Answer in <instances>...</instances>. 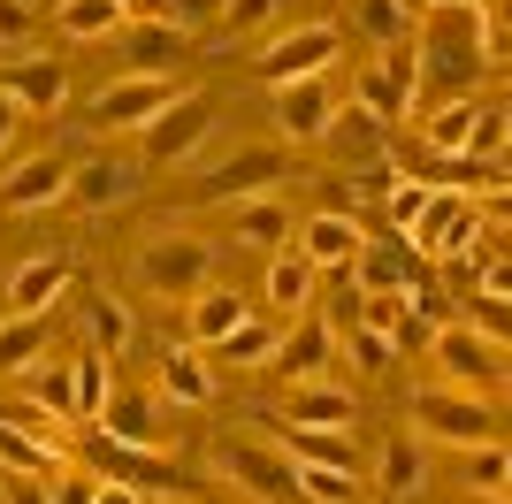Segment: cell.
Returning a JSON list of instances; mask_svg holds the SVG:
<instances>
[{
    "label": "cell",
    "instance_id": "1",
    "mask_svg": "<svg viewBox=\"0 0 512 504\" xmlns=\"http://www.w3.org/2000/svg\"><path fill=\"white\" fill-rule=\"evenodd\" d=\"M413 39H421V54H413V77L444 84L451 100H482L474 84H482V39H474V8H428V16H413Z\"/></svg>",
    "mask_w": 512,
    "mask_h": 504
},
{
    "label": "cell",
    "instance_id": "2",
    "mask_svg": "<svg viewBox=\"0 0 512 504\" xmlns=\"http://www.w3.org/2000/svg\"><path fill=\"white\" fill-rule=\"evenodd\" d=\"M138 283H146L161 306H184V298H199V291L214 283V252H207V237H184V230L146 237V245H138Z\"/></svg>",
    "mask_w": 512,
    "mask_h": 504
},
{
    "label": "cell",
    "instance_id": "3",
    "mask_svg": "<svg viewBox=\"0 0 512 504\" xmlns=\"http://www.w3.org/2000/svg\"><path fill=\"white\" fill-rule=\"evenodd\" d=\"M107 443H130V451H169L176 443V420H169V398L153 390V382H115L92 420Z\"/></svg>",
    "mask_w": 512,
    "mask_h": 504
},
{
    "label": "cell",
    "instance_id": "4",
    "mask_svg": "<svg viewBox=\"0 0 512 504\" xmlns=\"http://www.w3.org/2000/svg\"><path fill=\"white\" fill-rule=\"evenodd\" d=\"M207 466L222 474V482H237L253 504H299V474H291V459L268 451V443H253V436H222Z\"/></svg>",
    "mask_w": 512,
    "mask_h": 504
},
{
    "label": "cell",
    "instance_id": "5",
    "mask_svg": "<svg viewBox=\"0 0 512 504\" xmlns=\"http://www.w3.org/2000/svg\"><path fill=\"white\" fill-rule=\"evenodd\" d=\"M207 130H214V92H176V100L161 107L146 130H138V161L184 168L199 146H207Z\"/></svg>",
    "mask_w": 512,
    "mask_h": 504
},
{
    "label": "cell",
    "instance_id": "6",
    "mask_svg": "<svg viewBox=\"0 0 512 504\" xmlns=\"http://www.w3.org/2000/svg\"><path fill=\"white\" fill-rule=\"evenodd\" d=\"M413 436L474 451V443H497V413H490L482 390H421V398H413Z\"/></svg>",
    "mask_w": 512,
    "mask_h": 504
},
{
    "label": "cell",
    "instance_id": "7",
    "mask_svg": "<svg viewBox=\"0 0 512 504\" xmlns=\"http://www.w3.org/2000/svg\"><path fill=\"white\" fill-rule=\"evenodd\" d=\"M344 31L337 23H299V31H283V39H268L253 54V77L260 84H299V77H321V69L337 62Z\"/></svg>",
    "mask_w": 512,
    "mask_h": 504
},
{
    "label": "cell",
    "instance_id": "8",
    "mask_svg": "<svg viewBox=\"0 0 512 504\" xmlns=\"http://www.w3.org/2000/svg\"><path fill=\"white\" fill-rule=\"evenodd\" d=\"M474 230H482V207L459 199V191H444V184H428L421 214L406 222V245L421 252V260H451L459 245H474Z\"/></svg>",
    "mask_w": 512,
    "mask_h": 504
},
{
    "label": "cell",
    "instance_id": "9",
    "mask_svg": "<svg viewBox=\"0 0 512 504\" xmlns=\"http://www.w3.org/2000/svg\"><path fill=\"white\" fill-rule=\"evenodd\" d=\"M146 161L138 153H85V161H69V207L77 214H115L138 191Z\"/></svg>",
    "mask_w": 512,
    "mask_h": 504
},
{
    "label": "cell",
    "instance_id": "10",
    "mask_svg": "<svg viewBox=\"0 0 512 504\" xmlns=\"http://www.w3.org/2000/svg\"><path fill=\"white\" fill-rule=\"evenodd\" d=\"M283 153L276 146H245V153H230V161H214V168H199L192 176V199H260L268 184H283Z\"/></svg>",
    "mask_w": 512,
    "mask_h": 504
},
{
    "label": "cell",
    "instance_id": "11",
    "mask_svg": "<svg viewBox=\"0 0 512 504\" xmlns=\"http://www.w3.org/2000/svg\"><path fill=\"white\" fill-rule=\"evenodd\" d=\"M176 92H184L176 77H115L107 92H92V123L100 130H146Z\"/></svg>",
    "mask_w": 512,
    "mask_h": 504
},
{
    "label": "cell",
    "instance_id": "12",
    "mask_svg": "<svg viewBox=\"0 0 512 504\" xmlns=\"http://www.w3.org/2000/svg\"><path fill=\"white\" fill-rule=\"evenodd\" d=\"M85 459L100 482H123L138 489V497H153V489H176V466L161 459V451H130V443H107V436H85Z\"/></svg>",
    "mask_w": 512,
    "mask_h": 504
},
{
    "label": "cell",
    "instance_id": "13",
    "mask_svg": "<svg viewBox=\"0 0 512 504\" xmlns=\"http://www.w3.org/2000/svg\"><path fill=\"white\" fill-rule=\"evenodd\" d=\"M413 92H421V77H413L406 46H383V62L360 69V107L375 115V123H398V115L413 107Z\"/></svg>",
    "mask_w": 512,
    "mask_h": 504
},
{
    "label": "cell",
    "instance_id": "14",
    "mask_svg": "<svg viewBox=\"0 0 512 504\" xmlns=\"http://www.w3.org/2000/svg\"><path fill=\"white\" fill-rule=\"evenodd\" d=\"M0 466L8 474H69V459H62V428H31V420H16V413H0Z\"/></svg>",
    "mask_w": 512,
    "mask_h": 504
},
{
    "label": "cell",
    "instance_id": "15",
    "mask_svg": "<svg viewBox=\"0 0 512 504\" xmlns=\"http://www.w3.org/2000/svg\"><path fill=\"white\" fill-rule=\"evenodd\" d=\"M0 199L16 214H46L69 199V161L62 153H31V161H16L8 176H0Z\"/></svg>",
    "mask_w": 512,
    "mask_h": 504
},
{
    "label": "cell",
    "instance_id": "16",
    "mask_svg": "<svg viewBox=\"0 0 512 504\" xmlns=\"http://www.w3.org/2000/svg\"><path fill=\"white\" fill-rule=\"evenodd\" d=\"M428 344H436V367H444L451 382H482V390H497V382H505V344H490V336H474V329H436Z\"/></svg>",
    "mask_w": 512,
    "mask_h": 504
},
{
    "label": "cell",
    "instance_id": "17",
    "mask_svg": "<svg viewBox=\"0 0 512 504\" xmlns=\"http://www.w3.org/2000/svg\"><path fill=\"white\" fill-rule=\"evenodd\" d=\"M0 92H8L23 115H62V107H69V77H62V62H46V54L8 62V69H0Z\"/></svg>",
    "mask_w": 512,
    "mask_h": 504
},
{
    "label": "cell",
    "instance_id": "18",
    "mask_svg": "<svg viewBox=\"0 0 512 504\" xmlns=\"http://www.w3.org/2000/svg\"><path fill=\"white\" fill-rule=\"evenodd\" d=\"M77 260L69 252H31L16 275H8V314H54V298L69 291Z\"/></svg>",
    "mask_w": 512,
    "mask_h": 504
},
{
    "label": "cell",
    "instance_id": "19",
    "mask_svg": "<svg viewBox=\"0 0 512 504\" xmlns=\"http://www.w3.org/2000/svg\"><path fill=\"white\" fill-rule=\"evenodd\" d=\"M329 123H337V92L321 77L276 84V130H291V138H329Z\"/></svg>",
    "mask_w": 512,
    "mask_h": 504
},
{
    "label": "cell",
    "instance_id": "20",
    "mask_svg": "<svg viewBox=\"0 0 512 504\" xmlns=\"http://www.w3.org/2000/svg\"><path fill=\"white\" fill-rule=\"evenodd\" d=\"M283 420H291V428H352V420H360V398L337 390V382H321V375H306V382H291Z\"/></svg>",
    "mask_w": 512,
    "mask_h": 504
},
{
    "label": "cell",
    "instance_id": "21",
    "mask_svg": "<svg viewBox=\"0 0 512 504\" xmlns=\"http://www.w3.org/2000/svg\"><path fill=\"white\" fill-rule=\"evenodd\" d=\"M329 352H337V321H321V314H306L299 329H283L276 336V375H291V382H306V375H321L329 367Z\"/></svg>",
    "mask_w": 512,
    "mask_h": 504
},
{
    "label": "cell",
    "instance_id": "22",
    "mask_svg": "<svg viewBox=\"0 0 512 504\" xmlns=\"http://www.w3.org/2000/svg\"><path fill=\"white\" fill-rule=\"evenodd\" d=\"M115 39H123V77H169V69L184 62V39H176L161 16L153 23H123Z\"/></svg>",
    "mask_w": 512,
    "mask_h": 504
},
{
    "label": "cell",
    "instance_id": "23",
    "mask_svg": "<svg viewBox=\"0 0 512 504\" xmlns=\"http://www.w3.org/2000/svg\"><path fill=\"white\" fill-rule=\"evenodd\" d=\"M367 245V230L360 222H352V214L344 207H329V214H314V222H306L299 230V252L306 260H314V268H344V260H352V252Z\"/></svg>",
    "mask_w": 512,
    "mask_h": 504
},
{
    "label": "cell",
    "instance_id": "24",
    "mask_svg": "<svg viewBox=\"0 0 512 504\" xmlns=\"http://www.w3.org/2000/svg\"><path fill=\"white\" fill-rule=\"evenodd\" d=\"M153 390H161L169 405H214V375H207V359H199V344H169Z\"/></svg>",
    "mask_w": 512,
    "mask_h": 504
},
{
    "label": "cell",
    "instance_id": "25",
    "mask_svg": "<svg viewBox=\"0 0 512 504\" xmlns=\"http://www.w3.org/2000/svg\"><path fill=\"white\" fill-rule=\"evenodd\" d=\"M85 336H92V352H100V359H123L130 344H138V314H130L115 291H92L85 298Z\"/></svg>",
    "mask_w": 512,
    "mask_h": 504
},
{
    "label": "cell",
    "instance_id": "26",
    "mask_svg": "<svg viewBox=\"0 0 512 504\" xmlns=\"http://www.w3.org/2000/svg\"><path fill=\"white\" fill-rule=\"evenodd\" d=\"M46 344H54V314H8V321H0V375L39 367Z\"/></svg>",
    "mask_w": 512,
    "mask_h": 504
},
{
    "label": "cell",
    "instance_id": "27",
    "mask_svg": "<svg viewBox=\"0 0 512 504\" xmlns=\"http://www.w3.org/2000/svg\"><path fill=\"white\" fill-rule=\"evenodd\" d=\"M421 482H428V459H421V436H383V466H375V489L383 497H421Z\"/></svg>",
    "mask_w": 512,
    "mask_h": 504
},
{
    "label": "cell",
    "instance_id": "28",
    "mask_svg": "<svg viewBox=\"0 0 512 504\" xmlns=\"http://www.w3.org/2000/svg\"><path fill=\"white\" fill-rule=\"evenodd\" d=\"M314 283H321V268L306 252H276V260H268V306H276V314H306V306H314Z\"/></svg>",
    "mask_w": 512,
    "mask_h": 504
},
{
    "label": "cell",
    "instance_id": "29",
    "mask_svg": "<svg viewBox=\"0 0 512 504\" xmlns=\"http://www.w3.org/2000/svg\"><path fill=\"white\" fill-rule=\"evenodd\" d=\"M23 405L39 420H54V428H77V413H69V367H54V359H39V367H23Z\"/></svg>",
    "mask_w": 512,
    "mask_h": 504
},
{
    "label": "cell",
    "instance_id": "30",
    "mask_svg": "<svg viewBox=\"0 0 512 504\" xmlns=\"http://www.w3.org/2000/svg\"><path fill=\"white\" fill-rule=\"evenodd\" d=\"M184 306H192V344H222L230 329H245V321H253V314H245V298L222 291V283H207V291L184 298Z\"/></svg>",
    "mask_w": 512,
    "mask_h": 504
},
{
    "label": "cell",
    "instance_id": "31",
    "mask_svg": "<svg viewBox=\"0 0 512 504\" xmlns=\"http://www.w3.org/2000/svg\"><path fill=\"white\" fill-rule=\"evenodd\" d=\"M230 230H237L245 252H283L291 245V214H283L276 199H245V207L230 214Z\"/></svg>",
    "mask_w": 512,
    "mask_h": 504
},
{
    "label": "cell",
    "instance_id": "32",
    "mask_svg": "<svg viewBox=\"0 0 512 504\" xmlns=\"http://www.w3.org/2000/svg\"><path fill=\"white\" fill-rule=\"evenodd\" d=\"M413 0H352V23H360L375 46H413Z\"/></svg>",
    "mask_w": 512,
    "mask_h": 504
},
{
    "label": "cell",
    "instance_id": "33",
    "mask_svg": "<svg viewBox=\"0 0 512 504\" xmlns=\"http://www.w3.org/2000/svg\"><path fill=\"white\" fill-rule=\"evenodd\" d=\"M283 459L291 466H344V474H352V443H344V428H291V436H283Z\"/></svg>",
    "mask_w": 512,
    "mask_h": 504
},
{
    "label": "cell",
    "instance_id": "34",
    "mask_svg": "<svg viewBox=\"0 0 512 504\" xmlns=\"http://www.w3.org/2000/svg\"><path fill=\"white\" fill-rule=\"evenodd\" d=\"M107 405V359L85 352V359H69V413H77V428H92Z\"/></svg>",
    "mask_w": 512,
    "mask_h": 504
},
{
    "label": "cell",
    "instance_id": "35",
    "mask_svg": "<svg viewBox=\"0 0 512 504\" xmlns=\"http://www.w3.org/2000/svg\"><path fill=\"white\" fill-rule=\"evenodd\" d=\"M54 23H62L69 39H115L123 31V0H62Z\"/></svg>",
    "mask_w": 512,
    "mask_h": 504
},
{
    "label": "cell",
    "instance_id": "36",
    "mask_svg": "<svg viewBox=\"0 0 512 504\" xmlns=\"http://www.w3.org/2000/svg\"><path fill=\"white\" fill-rule=\"evenodd\" d=\"M467 130H474V100H444V107H428L421 146L428 153H467Z\"/></svg>",
    "mask_w": 512,
    "mask_h": 504
},
{
    "label": "cell",
    "instance_id": "37",
    "mask_svg": "<svg viewBox=\"0 0 512 504\" xmlns=\"http://www.w3.org/2000/svg\"><path fill=\"white\" fill-rule=\"evenodd\" d=\"M467 489H474V497H497V504H505V489H512L505 443H474V451H467Z\"/></svg>",
    "mask_w": 512,
    "mask_h": 504
},
{
    "label": "cell",
    "instance_id": "38",
    "mask_svg": "<svg viewBox=\"0 0 512 504\" xmlns=\"http://www.w3.org/2000/svg\"><path fill=\"white\" fill-rule=\"evenodd\" d=\"M214 352L230 359V367H268V359H276V329H268V321H245V329H230Z\"/></svg>",
    "mask_w": 512,
    "mask_h": 504
},
{
    "label": "cell",
    "instance_id": "39",
    "mask_svg": "<svg viewBox=\"0 0 512 504\" xmlns=\"http://www.w3.org/2000/svg\"><path fill=\"white\" fill-rule=\"evenodd\" d=\"M344 359H352V367H367V375H383L390 359H398V344H390L383 329H367V321H344Z\"/></svg>",
    "mask_w": 512,
    "mask_h": 504
},
{
    "label": "cell",
    "instance_id": "40",
    "mask_svg": "<svg viewBox=\"0 0 512 504\" xmlns=\"http://www.w3.org/2000/svg\"><path fill=\"white\" fill-rule=\"evenodd\" d=\"M291 474H299L306 504H352V474L344 466H291Z\"/></svg>",
    "mask_w": 512,
    "mask_h": 504
},
{
    "label": "cell",
    "instance_id": "41",
    "mask_svg": "<svg viewBox=\"0 0 512 504\" xmlns=\"http://www.w3.org/2000/svg\"><path fill=\"white\" fill-rule=\"evenodd\" d=\"M222 8H230V0H169V8H161V23H169L176 39H199V31H214V23H222Z\"/></svg>",
    "mask_w": 512,
    "mask_h": 504
},
{
    "label": "cell",
    "instance_id": "42",
    "mask_svg": "<svg viewBox=\"0 0 512 504\" xmlns=\"http://www.w3.org/2000/svg\"><path fill=\"white\" fill-rule=\"evenodd\" d=\"M505 314H512L505 291H474V298H467V329L490 336V344H505Z\"/></svg>",
    "mask_w": 512,
    "mask_h": 504
},
{
    "label": "cell",
    "instance_id": "43",
    "mask_svg": "<svg viewBox=\"0 0 512 504\" xmlns=\"http://www.w3.org/2000/svg\"><path fill=\"white\" fill-rule=\"evenodd\" d=\"M276 8L283 0H230V8H222V31H230V39H253V31L276 23Z\"/></svg>",
    "mask_w": 512,
    "mask_h": 504
},
{
    "label": "cell",
    "instance_id": "44",
    "mask_svg": "<svg viewBox=\"0 0 512 504\" xmlns=\"http://www.w3.org/2000/svg\"><path fill=\"white\" fill-rule=\"evenodd\" d=\"M0 504H54V482H46V474H8V466H0Z\"/></svg>",
    "mask_w": 512,
    "mask_h": 504
},
{
    "label": "cell",
    "instance_id": "45",
    "mask_svg": "<svg viewBox=\"0 0 512 504\" xmlns=\"http://www.w3.org/2000/svg\"><path fill=\"white\" fill-rule=\"evenodd\" d=\"M421 199H428V184H390V191H383V207H390V222H398V230L421 214Z\"/></svg>",
    "mask_w": 512,
    "mask_h": 504
},
{
    "label": "cell",
    "instance_id": "46",
    "mask_svg": "<svg viewBox=\"0 0 512 504\" xmlns=\"http://www.w3.org/2000/svg\"><path fill=\"white\" fill-rule=\"evenodd\" d=\"M100 474H54V504H92Z\"/></svg>",
    "mask_w": 512,
    "mask_h": 504
},
{
    "label": "cell",
    "instance_id": "47",
    "mask_svg": "<svg viewBox=\"0 0 512 504\" xmlns=\"http://www.w3.org/2000/svg\"><path fill=\"white\" fill-rule=\"evenodd\" d=\"M31 31V8L23 0H0V39H23Z\"/></svg>",
    "mask_w": 512,
    "mask_h": 504
},
{
    "label": "cell",
    "instance_id": "48",
    "mask_svg": "<svg viewBox=\"0 0 512 504\" xmlns=\"http://www.w3.org/2000/svg\"><path fill=\"white\" fill-rule=\"evenodd\" d=\"M16 130H23V107H16V100H8V92H0V153L16 146Z\"/></svg>",
    "mask_w": 512,
    "mask_h": 504
},
{
    "label": "cell",
    "instance_id": "49",
    "mask_svg": "<svg viewBox=\"0 0 512 504\" xmlns=\"http://www.w3.org/2000/svg\"><path fill=\"white\" fill-rule=\"evenodd\" d=\"M92 504H146V497H138V489H123V482H100V489H92Z\"/></svg>",
    "mask_w": 512,
    "mask_h": 504
},
{
    "label": "cell",
    "instance_id": "50",
    "mask_svg": "<svg viewBox=\"0 0 512 504\" xmlns=\"http://www.w3.org/2000/svg\"><path fill=\"white\" fill-rule=\"evenodd\" d=\"M421 8H459V0H421ZM474 8H482V0H474Z\"/></svg>",
    "mask_w": 512,
    "mask_h": 504
}]
</instances>
